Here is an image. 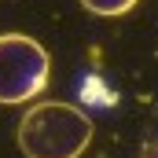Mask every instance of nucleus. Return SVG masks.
I'll return each instance as SVG.
<instances>
[{"mask_svg":"<svg viewBox=\"0 0 158 158\" xmlns=\"http://www.w3.org/2000/svg\"><path fill=\"white\" fill-rule=\"evenodd\" d=\"M92 143V118L70 103H37L19 121L26 158H81Z\"/></svg>","mask_w":158,"mask_h":158,"instance_id":"1","label":"nucleus"},{"mask_svg":"<svg viewBox=\"0 0 158 158\" xmlns=\"http://www.w3.org/2000/svg\"><path fill=\"white\" fill-rule=\"evenodd\" d=\"M52 59L33 37L26 33H4L0 37V103L19 107L30 103L48 88Z\"/></svg>","mask_w":158,"mask_h":158,"instance_id":"2","label":"nucleus"},{"mask_svg":"<svg viewBox=\"0 0 158 158\" xmlns=\"http://www.w3.org/2000/svg\"><path fill=\"white\" fill-rule=\"evenodd\" d=\"M92 15H103V19H118V15H125V11H132L140 0H81Z\"/></svg>","mask_w":158,"mask_h":158,"instance_id":"3","label":"nucleus"}]
</instances>
